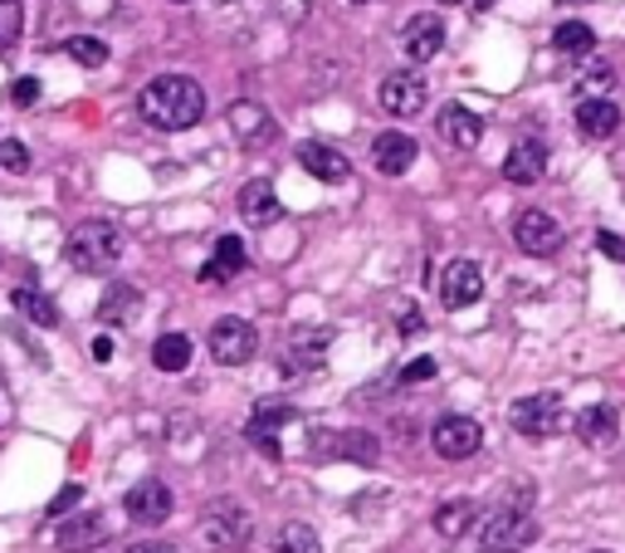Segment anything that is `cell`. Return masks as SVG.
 Here are the masks:
<instances>
[{
	"label": "cell",
	"mask_w": 625,
	"mask_h": 553,
	"mask_svg": "<svg viewBox=\"0 0 625 553\" xmlns=\"http://www.w3.org/2000/svg\"><path fill=\"white\" fill-rule=\"evenodd\" d=\"M425 98H430V88L416 70H396L381 78V108L391 113V118H416V113L425 108Z\"/></svg>",
	"instance_id": "9"
},
{
	"label": "cell",
	"mask_w": 625,
	"mask_h": 553,
	"mask_svg": "<svg viewBox=\"0 0 625 553\" xmlns=\"http://www.w3.org/2000/svg\"><path fill=\"white\" fill-rule=\"evenodd\" d=\"M440 6H464V0H440Z\"/></svg>",
	"instance_id": "44"
},
{
	"label": "cell",
	"mask_w": 625,
	"mask_h": 553,
	"mask_svg": "<svg viewBox=\"0 0 625 553\" xmlns=\"http://www.w3.org/2000/svg\"><path fill=\"white\" fill-rule=\"evenodd\" d=\"M138 309H142L138 289H132V285H108L104 304H98V319H104V323H132V319H138Z\"/></svg>",
	"instance_id": "23"
},
{
	"label": "cell",
	"mask_w": 625,
	"mask_h": 553,
	"mask_svg": "<svg viewBox=\"0 0 625 553\" xmlns=\"http://www.w3.org/2000/svg\"><path fill=\"white\" fill-rule=\"evenodd\" d=\"M10 98H15L20 108H30L40 98V78H15V88H10Z\"/></svg>",
	"instance_id": "37"
},
{
	"label": "cell",
	"mask_w": 625,
	"mask_h": 553,
	"mask_svg": "<svg viewBox=\"0 0 625 553\" xmlns=\"http://www.w3.org/2000/svg\"><path fill=\"white\" fill-rule=\"evenodd\" d=\"M470 524H474V500H445V504L435 510V534H440V539L470 534Z\"/></svg>",
	"instance_id": "26"
},
{
	"label": "cell",
	"mask_w": 625,
	"mask_h": 553,
	"mask_svg": "<svg viewBox=\"0 0 625 553\" xmlns=\"http://www.w3.org/2000/svg\"><path fill=\"white\" fill-rule=\"evenodd\" d=\"M64 54H69L74 64H84V70H104L108 64V44L94 40V35H74L69 44H64Z\"/></svg>",
	"instance_id": "30"
},
{
	"label": "cell",
	"mask_w": 625,
	"mask_h": 553,
	"mask_svg": "<svg viewBox=\"0 0 625 553\" xmlns=\"http://www.w3.org/2000/svg\"><path fill=\"white\" fill-rule=\"evenodd\" d=\"M245 265H249V255H245V241H240V235H220V241H215L211 265L201 269V279H206V285H225V279H235Z\"/></svg>",
	"instance_id": "21"
},
{
	"label": "cell",
	"mask_w": 625,
	"mask_h": 553,
	"mask_svg": "<svg viewBox=\"0 0 625 553\" xmlns=\"http://www.w3.org/2000/svg\"><path fill=\"white\" fill-rule=\"evenodd\" d=\"M0 167H6V172H15V177H25V172H30V152H25V142H15V138L0 142Z\"/></svg>",
	"instance_id": "33"
},
{
	"label": "cell",
	"mask_w": 625,
	"mask_h": 553,
	"mask_svg": "<svg viewBox=\"0 0 625 553\" xmlns=\"http://www.w3.org/2000/svg\"><path fill=\"white\" fill-rule=\"evenodd\" d=\"M255 534V519L235 504H211L206 514L196 519V544L206 553H240Z\"/></svg>",
	"instance_id": "3"
},
{
	"label": "cell",
	"mask_w": 625,
	"mask_h": 553,
	"mask_svg": "<svg viewBox=\"0 0 625 553\" xmlns=\"http://www.w3.org/2000/svg\"><path fill=\"white\" fill-rule=\"evenodd\" d=\"M352 6H367V0H352Z\"/></svg>",
	"instance_id": "46"
},
{
	"label": "cell",
	"mask_w": 625,
	"mask_h": 553,
	"mask_svg": "<svg viewBox=\"0 0 625 553\" xmlns=\"http://www.w3.org/2000/svg\"><path fill=\"white\" fill-rule=\"evenodd\" d=\"M6 44H10V40H6V30H0V50H6Z\"/></svg>",
	"instance_id": "45"
},
{
	"label": "cell",
	"mask_w": 625,
	"mask_h": 553,
	"mask_svg": "<svg viewBox=\"0 0 625 553\" xmlns=\"http://www.w3.org/2000/svg\"><path fill=\"white\" fill-rule=\"evenodd\" d=\"M435 128H440V138H445L450 148H460V152L479 148V138H484V118L474 108H464V104H445V108H440Z\"/></svg>",
	"instance_id": "14"
},
{
	"label": "cell",
	"mask_w": 625,
	"mask_h": 553,
	"mask_svg": "<svg viewBox=\"0 0 625 553\" xmlns=\"http://www.w3.org/2000/svg\"><path fill=\"white\" fill-rule=\"evenodd\" d=\"M596 553H606V549H596Z\"/></svg>",
	"instance_id": "50"
},
{
	"label": "cell",
	"mask_w": 625,
	"mask_h": 553,
	"mask_svg": "<svg viewBox=\"0 0 625 553\" xmlns=\"http://www.w3.org/2000/svg\"><path fill=\"white\" fill-rule=\"evenodd\" d=\"M128 553H176V549L166 544V539H142V544H132Z\"/></svg>",
	"instance_id": "40"
},
{
	"label": "cell",
	"mask_w": 625,
	"mask_h": 553,
	"mask_svg": "<svg viewBox=\"0 0 625 553\" xmlns=\"http://www.w3.org/2000/svg\"><path fill=\"white\" fill-rule=\"evenodd\" d=\"M327 343H333V333H327V329H317V333H299L293 353H299V358H323V353H327Z\"/></svg>",
	"instance_id": "34"
},
{
	"label": "cell",
	"mask_w": 625,
	"mask_h": 553,
	"mask_svg": "<svg viewBox=\"0 0 625 553\" xmlns=\"http://www.w3.org/2000/svg\"><path fill=\"white\" fill-rule=\"evenodd\" d=\"M327 446H333L343 460H357V466H377L381 460V442L371 432H343V436H333Z\"/></svg>",
	"instance_id": "25"
},
{
	"label": "cell",
	"mask_w": 625,
	"mask_h": 553,
	"mask_svg": "<svg viewBox=\"0 0 625 553\" xmlns=\"http://www.w3.org/2000/svg\"><path fill=\"white\" fill-rule=\"evenodd\" d=\"M425 377H435V358H416V363L401 368V382H406V387H411V382H425Z\"/></svg>",
	"instance_id": "36"
},
{
	"label": "cell",
	"mask_w": 625,
	"mask_h": 553,
	"mask_svg": "<svg viewBox=\"0 0 625 553\" xmlns=\"http://www.w3.org/2000/svg\"><path fill=\"white\" fill-rule=\"evenodd\" d=\"M576 436H582L591 450L616 446V436H621V416H616V406H586V412L576 416Z\"/></svg>",
	"instance_id": "20"
},
{
	"label": "cell",
	"mask_w": 625,
	"mask_h": 553,
	"mask_svg": "<svg viewBox=\"0 0 625 553\" xmlns=\"http://www.w3.org/2000/svg\"><path fill=\"white\" fill-rule=\"evenodd\" d=\"M299 167L303 172H313L317 182H327V187H337V182H347V157L337 152V148H327V142H299Z\"/></svg>",
	"instance_id": "17"
},
{
	"label": "cell",
	"mask_w": 625,
	"mask_h": 553,
	"mask_svg": "<svg viewBox=\"0 0 625 553\" xmlns=\"http://www.w3.org/2000/svg\"><path fill=\"white\" fill-rule=\"evenodd\" d=\"M245 442H249V446H259L269 460H279V456H283L279 432H274V426H265V422H249V426H245Z\"/></svg>",
	"instance_id": "31"
},
{
	"label": "cell",
	"mask_w": 625,
	"mask_h": 553,
	"mask_svg": "<svg viewBox=\"0 0 625 553\" xmlns=\"http://www.w3.org/2000/svg\"><path fill=\"white\" fill-rule=\"evenodd\" d=\"M532 544H538V524H532L528 510H514V504L494 510L479 524V549L484 553H522Z\"/></svg>",
	"instance_id": "4"
},
{
	"label": "cell",
	"mask_w": 625,
	"mask_h": 553,
	"mask_svg": "<svg viewBox=\"0 0 625 553\" xmlns=\"http://www.w3.org/2000/svg\"><path fill=\"white\" fill-rule=\"evenodd\" d=\"M416 138L411 132H377V142H371V162H377L381 177H406L416 167Z\"/></svg>",
	"instance_id": "13"
},
{
	"label": "cell",
	"mask_w": 625,
	"mask_h": 553,
	"mask_svg": "<svg viewBox=\"0 0 625 553\" xmlns=\"http://www.w3.org/2000/svg\"><path fill=\"white\" fill-rule=\"evenodd\" d=\"M78 500H84V485H64V490L50 500V519H60V514L78 510Z\"/></svg>",
	"instance_id": "35"
},
{
	"label": "cell",
	"mask_w": 625,
	"mask_h": 553,
	"mask_svg": "<svg viewBox=\"0 0 625 553\" xmlns=\"http://www.w3.org/2000/svg\"><path fill=\"white\" fill-rule=\"evenodd\" d=\"M220 6H230V0H220Z\"/></svg>",
	"instance_id": "49"
},
{
	"label": "cell",
	"mask_w": 625,
	"mask_h": 553,
	"mask_svg": "<svg viewBox=\"0 0 625 553\" xmlns=\"http://www.w3.org/2000/svg\"><path fill=\"white\" fill-rule=\"evenodd\" d=\"M60 553H94L108 544V519L104 514H78L69 524H60Z\"/></svg>",
	"instance_id": "16"
},
{
	"label": "cell",
	"mask_w": 625,
	"mask_h": 553,
	"mask_svg": "<svg viewBox=\"0 0 625 553\" xmlns=\"http://www.w3.org/2000/svg\"><path fill=\"white\" fill-rule=\"evenodd\" d=\"M240 216L249 221V225H274L279 216H283V206H279V196H274V182H245V191H240Z\"/></svg>",
	"instance_id": "22"
},
{
	"label": "cell",
	"mask_w": 625,
	"mask_h": 553,
	"mask_svg": "<svg viewBox=\"0 0 625 553\" xmlns=\"http://www.w3.org/2000/svg\"><path fill=\"white\" fill-rule=\"evenodd\" d=\"M255 422H265V426H289V422H299V406H289V402H259V406H255Z\"/></svg>",
	"instance_id": "32"
},
{
	"label": "cell",
	"mask_w": 625,
	"mask_h": 553,
	"mask_svg": "<svg viewBox=\"0 0 625 553\" xmlns=\"http://www.w3.org/2000/svg\"><path fill=\"white\" fill-rule=\"evenodd\" d=\"M0 6H15V0H0Z\"/></svg>",
	"instance_id": "47"
},
{
	"label": "cell",
	"mask_w": 625,
	"mask_h": 553,
	"mask_svg": "<svg viewBox=\"0 0 625 553\" xmlns=\"http://www.w3.org/2000/svg\"><path fill=\"white\" fill-rule=\"evenodd\" d=\"M10 304H15V309L25 313L30 323H40V329H54V323H60V309H54L50 295H35V289H15V295H10Z\"/></svg>",
	"instance_id": "27"
},
{
	"label": "cell",
	"mask_w": 625,
	"mask_h": 553,
	"mask_svg": "<svg viewBox=\"0 0 625 553\" xmlns=\"http://www.w3.org/2000/svg\"><path fill=\"white\" fill-rule=\"evenodd\" d=\"M514 241H518L522 255L548 259V255L562 251V225H557L548 211H522V216L514 221Z\"/></svg>",
	"instance_id": "10"
},
{
	"label": "cell",
	"mask_w": 625,
	"mask_h": 553,
	"mask_svg": "<svg viewBox=\"0 0 625 553\" xmlns=\"http://www.w3.org/2000/svg\"><path fill=\"white\" fill-rule=\"evenodd\" d=\"M225 123H230L235 142H245V148H259V142L274 138V118H269V108H259L255 98H240V104H230Z\"/></svg>",
	"instance_id": "15"
},
{
	"label": "cell",
	"mask_w": 625,
	"mask_h": 553,
	"mask_svg": "<svg viewBox=\"0 0 625 553\" xmlns=\"http://www.w3.org/2000/svg\"><path fill=\"white\" fill-rule=\"evenodd\" d=\"M191 353H196V348H191L186 333H162L152 343V363L162 368V372H186L191 368Z\"/></svg>",
	"instance_id": "24"
},
{
	"label": "cell",
	"mask_w": 625,
	"mask_h": 553,
	"mask_svg": "<svg viewBox=\"0 0 625 553\" xmlns=\"http://www.w3.org/2000/svg\"><path fill=\"white\" fill-rule=\"evenodd\" d=\"M401 50H406V60L411 64H430L440 50H445V20L440 15H411L406 20V30H401Z\"/></svg>",
	"instance_id": "12"
},
{
	"label": "cell",
	"mask_w": 625,
	"mask_h": 553,
	"mask_svg": "<svg viewBox=\"0 0 625 553\" xmlns=\"http://www.w3.org/2000/svg\"><path fill=\"white\" fill-rule=\"evenodd\" d=\"M582 84H586V88H611V84H616V74H611L606 64H591V74L582 78Z\"/></svg>",
	"instance_id": "39"
},
{
	"label": "cell",
	"mask_w": 625,
	"mask_h": 553,
	"mask_svg": "<svg viewBox=\"0 0 625 553\" xmlns=\"http://www.w3.org/2000/svg\"><path fill=\"white\" fill-rule=\"evenodd\" d=\"M122 510H128L132 524H142V529H157V524H166L176 510V500H172V485H162V480H138L128 494H122Z\"/></svg>",
	"instance_id": "7"
},
{
	"label": "cell",
	"mask_w": 625,
	"mask_h": 553,
	"mask_svg": "<svg viewBox=\"0 0 625 553\" xmlns=\"http://www.w3.org/2000/svg\"><path fill=\"white\" fill-rule=\"evenodd\" d=\"M138 108L152 128L162 132H186L206 118V88L186 74H162L138 94Z\"/></svg>",
	"instance_id": "1"
},
{
	"label": "cell",
	"mask_w": 625,
	"mask_h": 553,
	"mask_svg": "<svg viewBox=\"0 0 625 553\" xmlns=\"http://www.w3.org/2000/svg\"><path fill=\"white\" fill-rule=\"evenodd\" d=\"M576 128H582V138H591V142L616 138L621 108L611 104V98H582V104H576Z\"/></svg>",
	"instance_id": "18"
},
{
	"label": "cell",
	"mask_w": 625,
	"mask_h": 553,
	"mask_svg": "<svg viewBox=\"0 0 625 553\" xmlns=\"http://www.w3.org/2000/svg\"><path fill=\"white\" fill-rule=\"evenodd\" d=\"M94 358H98V363H108V358H112V338H108V333L94 338Z\"/></svg>",
	"instance_id": "41"
},
{
	"label": "cell",
	"mask_w": 625,
	"mask_h": 553,
	"mask_svg": "<svg viewBox=\"0 0 625 553\" xmlns=\"http://www.w3.org/2000/svg\"><path fill=\"white\" fill-rule=\"evenodd\" d=\"M508 426H514L518 436H532V442H542V436H557L567 432V406L557 392H538V397H518L508 406Z\"/></svg>",
	"instance_id": "5"
},
{
	"label": "cell",
	"mask_w": 625,
	"mask_h": 553,
	"mask_svg": "<svg viewBox=\"0 0 625 553\" xmlns=\"http://www.w3.org/2000/svg\"><path fill=\"white\" fill-rule=\"evenodd\" d=\"M64 255L84 275H104V269H112L122 259V231L108 221H78L69 241H64Z\"/></svg>",
	"instance_id": "2"
},
{
	"label": "cell",
	"mask_w": 625,
	"mask_h": 553,
	"mask_svg": "<svg viewBox=\"0 0 625 553\" xmlns=\"http://www.w3.org/2000/svg\"><path fill=\"white\" fill-rule=\"evenodd\" d=\"M542 172H548V148H542V142H518V148L504 157V177L514 187L542 182Z\"/></svg>",
	"instance_id": "19"
},
{
	"label": "cell",
	"mask_w": 625,
	"mask_h": 553,
	"mask_svg": "<svg viewBox=\"0 0 625 553\" xmlns=\"http://www.w3.org/2000/svg\"><path fill=\"white\" fill-rule=\"evenodd\" d=\"M206 343H211V358L220 368H245L249 358L259 353V333H255V323L249 319H220Z\"/></svg>",
	"instance_id": "6"
},
{
	"label": "cell",
	"mask_w": 625,
	"mask_h": 553,
	"mask_svg": "<svg viewBox=\"0 0 625 553\" xmlns=\"http://www.w3.org/2000/svg\"><path fill=\"white\" fill-rule=\"evenodd\" d=\"M596 251L606 255V259H625V241H621V235H611V231H601L596 235Z\"/></svg>",
	"instance_id": "38"
},
{
	"label": "cell",
	"mask_w": 625,
	"mask_h": 553,
	"mask_svg": "<svg viewBox=\"0 0 625 553\" xmlns=\"http://www.w3.org/2000/svg\"><path fill=\"white\" fill-rule=\"evenodd\" d=\"M430 446H435L440 460H470L484 446V426L474 416H440L435 432H430Z\"/></svg>",
	"instance_id": "8"
},
{
	"label": "cell",
	"mask_w": 625,
	"mask_h": 553,
	"mask_svg": "<svg viewBox=\"0 0 625 553\" xmlns=\"http://www.w3.org/2000/svg\"><path fill=\"white\" fill-rule=\"evenodd\" d=\"M269 553H323V544H317V534L309 524H283Z\"/></svg>",
	"instance_id": "29"
},
{
	"label": "cell",
	"mask_w": 625,
	"mask_h": 553,
	"mask_svg": "<svg viewBox=\"0 0 625 553\" xmlns=\"http://www.w3.org/2000/svg\"><path fill=\"white\" fill-rule=\"evenodd\" d=\"M479 295H484V269L474 259H450L445 275H440L445 309H470V304H479Z\"/></svg>",
	"instance_id": "11"
},
{
	"label": "cell",
	"mask_w": 625,
	"mask_h": 553,
	"mask_svg": "<svg viewBox=\"0 0 625 553\" xmlns=\"http://www.w3.org/2000/svg\"><path fill=\"white\" fill-rule=\"evenodd\" d=\"M176 6H186V0H176Z\"/></svg>",
	"instance_id": "48"
},
{
	"label": "cell",
	"mask_w": 625,
	"mask_h": 553,
	"mask_svg": "<svg viewBox=\"0 0 625 553\" xmlns=\"http://www.w3.org/2000/svg\"><path fill=\"white\" fill-rule=\"evenodd\" d=\"M552 44L562 54H591V50H596V30H591L586 20H562V25H557V35H552Z\"/></svg>",
	"instance_id": "28"
},
{
	"label": "cell",
	"mask_w": 625,
	"mask_h": 553,
	"mask_svg": "<svg viewBox=\"0 0 625 553\" xmlns=\"http://www.w3.org/2000/svg\"><path fill=\"white\" fill-rule=\"evenodd\" d=\"M498 6V0H474V10H494Z\"/></svg>",
	"instance_id": "43"
},
{
	"label": "cell",
	"mask_w": 625,
	"mask_h": 553,
	"mask_svg": "<svg viewBox=\"0 0 625 553\" xmlns=\"http://www.w3.org/2000/svg\"><path fill=\"white\" fill-rule=\"evenodd\" d=\"M401 329H406V333H416V329H420V313H416V309H406V313H401Z\"/></svg>",
	"instance_id": "42"
}]
</instances>
